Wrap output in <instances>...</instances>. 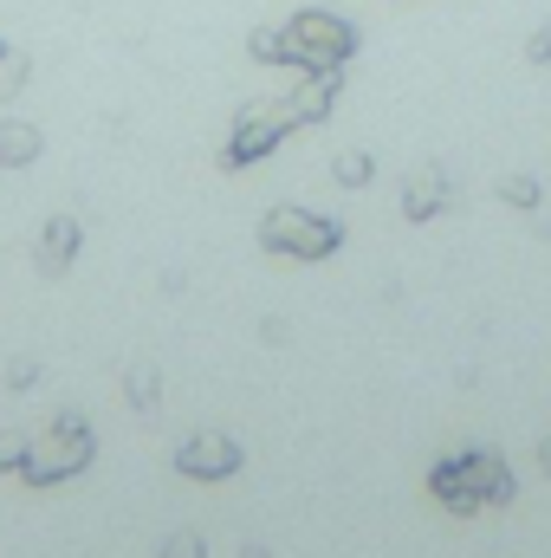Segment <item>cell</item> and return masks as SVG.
<instances>
[{
    "instance_id": "13",
    "label": "cell",
    "mask_w": 551,
    "mask_h": 558,
    "mask_svg": "<svg viewBox=\"0 0 551 558\" xmlns=\"http://www.w3.org/2000/svg\"><path fill=\"white\" fill-rule=\"evenodd\" d=\"M331 175H338L344 189H364V182L377 175V162H370V149H338V156H331Z\"/></svg>"
},
{
    "instance_id": "9",
    "label": "cell",
    "mask_w": 551,
    "mask_h": 558,
    "mask_svg": "<svg viewBox=\"0 0 551 558\" xmlns=\"http://www.w3.org/2000/svg\"><path fill=\"white\" fill-rule=\"evenodd\" d=\"M428 494H434V500H441L448 513H480V500L467 494V474H461V454H454V461H434V468H428Z\"/></svg>"
},
{
    "instance_id": "19",
    "label": "cell",
    "mask_w": 551,
    "mask_h": 558,
    "mask_svg": "<svg viewBox=\"0 0 551 558\" xmlns=\"http://www.w3.org/2000/svg\"><path fill=\"white\" fill-rule=\"evenodd\" d=\"M20 454H26V441H20V435H7V428H0V468H13V474H20Z\"/></svg>"
},
{
    "instance_id": "15",
    "label": "cell",
    "mask_w": 551,
    "mask_h": 558,
    "mask_svg": "<svg viewBox=\"0 0 551 558\" xmlns=\"http://www.w3.org/2000/svg\"><path fill=\"white\" fill-rule=\"evenodd\" d=\"M500 202H513V208H546V195H539L532 175H500Z\"/></svg>"
},
{
    "instance_id": "10",
    "label": "cell",
    "mask_w": 551,
    "mask_h": 558,
    "mask_svg": "<svg viewBox=\"0 0 551 558\" xmlns=\"http://www.w3.org/2000/svg\"><path fill=\"white\" fill-rule=\"evenodd\" d=\"M441 208H448V182H441L434 169L409 175V189H403V215H409V221H434Z\"/></svg>"
},
{
    "instance_id": "11",
    "label": "cell",
    "mask_w": 551,
    "mask_h": 558,
    "mask_svg": "<svg viewBox=\"0 0 551 558\" xmlns=\"http://www.w3.org/2000/svg\"><path fill=\"white\" fill-rule=\"evenodd\" d=\"M39 149H46V137H39L33 124H20V118H0V162H7V169H26V162H39Z\"/></svg>"
},
{
    "instance_id": "2",
    "label": "cell",
    "mask_w": 551,
    "mask_h": 558,
    "mask_svg": "<svg viewBox=\"0 0 551 558\" xmlns=\"http://www.w3.org/2000/svg\"><path fill=\"white\" fill-rule=\"evenodd\" d=\"M260 247L279 254V260H325V254L344 247V228L325 221V215H311V208H267Z\"/></svg>"
},
{
    "instance_id": "4",
    "label": "cell",
    "mask_w": 551,
    "mask_h": 558,
    "mask_svg": "<svg viewBox=\"0 0 551 558\" xmlns=\"http://www.w3.org/2000/svg\"><path fill=\"white\" fill-rule=\"evenodd\" d=\"M285 131H298L292 105H285V98H254V105L241 111V124H234L228 149H221V169H254V162H260Z\"/></svg>"
},
{
    "instance_id": "3",
    "label": "cell",
    "mask_w": 551,
    "mask_h": 558,
    "mask_svg": "<svg viewBox=\"0 0 551 558\" xmlns=\"http://www.w3.org/2000/svg\"><path fill=\"white\" fill-rule=\"evenodd\" d=\"M285 39H292V65H298V72H331V65H344V59L357 52V26L338 20V13H325V7L292 13Z\"/></svg>"
},
{
    "instance_id": "14",
    "label": "cell",
    "mask_w": 551,
    "mask_h": 558,
    "mask_svg": "<svg viewBox=\"0 0 551 558\" xmlns=\"http://www.w3.org/2000/svg\"><path fill=\"white\" fill-rule=\"evenodd\" d=\"M156 390H162V384H156V364H131V371H124V397H131L137 410H156Z\"/></svg>"
},
{
    "instance_id": "7",
    "label": "cell",
    "mask_w": 551,
    "mask_h": 558,
    "mask_svg": "<svg viewBox=\"0 0 551 558\" xmlns=\"http://www.w3.org/2000/svg\"><path fill=\"white\" fill-rule=\"evenodd\" d=\"M338 92H344V65H331V72H305V85L285 92V105H292L298 124H325L331 105H338Z\"/></svg>"
},
{
    "instance_id": "12",
    "label": "cell",
    "mask_w": 551,
    "mask_h": 558,
    "mask_svg": "<svg viewBox=\"0 0 551 558\" xmlns=\"http://www.w3.org/2000/svg\"><path fill=\"white\" fill-rule=\"evenodd\" d=\"M247 59H260V65H292L285 26H254V33H247Z\"/></svg>"
},
{
    "instance_id": "20",
    "label": "cell",
    "mask_w": 551,
    "mask_h": 558,
    "mask_svg": "<svg viewBox=\"0 0 551 558\" xmlns=\"http://www.w3.org/2000/svg\"><path fill=\"white\" fill-rule=\"evenodd\" d=\"M33 377H39V371H33V364H26V357H20V364H7V384H13V390H26V384H33Z\"/></svg>"
},
{
    "instance_id": "6",
    "label": "cell",
    "mask_w": 551,
    "mask_h": 558,
    "mask_svg": "<svg viewBox=\"0 0 551 558\" xmlns=\"http://www.w3.org/2000/svg\"><path fill=\"white\" fill-rule=\"evenodd\" d=\"M461 474H467V494L480 500V507H506L519 487H513V468L500 461V454H487V448H467L461 454Z\"/></svg>"
},
{
    "instance_id": "5",
    "label": "cell",
    "mask_w": 551,
    "mask_h": 558,
    "mask_svg": "<svg viewBox=\"0 0 551 558\" xmlns=\"http://www.w3.org/2000/svg\"><path fill=\"white\" fill-rule=\"evenodd\" d=\"M241 461H247L241 441L221 428H201L175 448V474H188V481H228V474H241Z\"/></svg>"
},
{
    "instance_id": "8",
    "label": "cell",
    "mask_w": 551,
    "mask_h": 558,
    "mask_svg": "<svg viewBox=\"0 0 551 558\" xmlns=\"http://www.w3.org/2000/svg\"><path fill=\"white\" fill-rule=\"evenodd\" d=\"M78 241H85L78 215H52L46 234H39V274H65V267L78 260Z\"/></svg>"
},
{
    "instance_id": "18",
    "label": "cell",
    "mask_w": 551,
    "mask_h": 558,
    "mask_svg": "<svg viewBox=\"0 0 551 558\" xmlns=\"http://www.w3.org/2000/svg\"><path fill=\"white\" fill-rule=\"evenodd\" d=\"M526 59H532V65H551V26H539V33L526 39Z\"/></svg>"
},
{
    "instance_id": "17",
    "label": "cell",
    "mask_w": 551,
    "mask_h": 558,
    "mask_svg": "<svg viewBox=\"0 0 551 558\" xmlns=\"http://www.w3.org/2000/svg\"><path fill=\"white\" fill-rule=\"evenodd\" d=\"M162 558H208V546H201V533H169Z\"/></svg>"
},
{
    "instance_id": "21",
    "label": "cell",
    "mask_w": 551,
    "mask_h": 558,
    "mask_svg": "<svg viewBox=\"0 0 551 558\" xmlns=\"http://www.w3.org/2000/svg\"><path fill=\"white\" fill-rule=\"evenodd\" d=\"M539 468H546V474H551V435H546V441H539Z\"/></svg>"
},
{
    "instance_id": "16",
    "label": "cell",
    "mask_w": 551,
    "mask_h": 558,
    "mask_svg": "<svg viewBox=\"0 0 551 558\" xmlns=\"http://www.w3.org/2000/svg\"><path fill=\"white\" fill-rule=\"evenodd\" d=\"M26 72H33V59H26V52H0V105H7V98H20Z\"/></svg>"
},
{
    "instance_id": "1",
    "label": "cell",
    "mask_w": 551,
    "mask_h": 558,
    "mask_svg": "<svg viewBox=\"0 0 551 558\" xmlns=\"http://www.w3.org/2000/svg\"><path fill=\"white\" fill-rule=\"evenodd\" d=\"M91 454H98V435H91V422L65 410V416L52 422L39 441H26V454H20V481H26V487L72 481V474H85V468H91Z\"/></svg>"
},
{
    "instance_id": "22",
    "label": "cell",
    "mask_w": 551,
    "mask_h": 558,
    "mask_svg": "<svg viewBox=\"0 0 551 558\" xmlns=\"http://www.w3.org/2000/svg\"><path fill=\"white\" fill-rule=\"evenodd\" d=\"M0 52H7V46H0Z\"/></svg>"
}]
</instances>
